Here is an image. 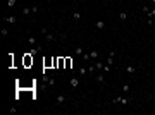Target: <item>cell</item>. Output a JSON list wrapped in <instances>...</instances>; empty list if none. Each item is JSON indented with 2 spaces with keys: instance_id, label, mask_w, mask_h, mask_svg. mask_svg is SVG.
I'll list each match as a JSON object with an SVG mask.
<instances>
[{
  "instance_id": "cell-7",
  "label": "cell",
  "mask_w": 155,
  "mask_h": 115,
  "mask_svg": "<svg viewBox=\"0 0 155 115\" xmlns=\"http://www.w3.org/2000/svg\"><path fill=\"white\" fill-rule=\"evenodd\" d=\"M45 38H47V41H55V40H57V36H55V34H52V33H47V34H45Z\"/></svg>"
},
{
  "instance_id": "cell-24",
  "label": "cell",
  "mask_w": 155,
  "mask_h": 115,
  "mask_svg": "<svg viewBox=\"0 0 155 115\" xmlns=\"http://www.w3.org/2000/svg\"><path fill=\"white\" fill-rule=\"evenodd\" d=\"M122 91L128 93V91H129V84H124V86H122Z\"/></svg>"
},
{
  "instance_id": "cell-9",
  "label": "cell",
  "mask_w": 155,
  "mask_h": 115,
  "mask_svg": "<svg viewBox=\"0 0 155 115\" xmlns=\"http://www.w3.org/2000/svg\"><path fill=\"white\" fill-rule=\"evenodd\" d=\"M103 65H105V64H102L100 60H96V62H95V67H96V70H103Z\"/></svg>"
},
{
  "instance_id": "cell-19",
  "label": "cell",
  "mask_w": 155,
  "mask_h": 115,
  "mask_svg": "<svg viewBox=\"0 0 155 115\" xmlns=\"http://www.w3.org/2000/svg\"><path fill=\"white\" fill-rule=\"evenodd\" d=\"M126 70H128L129 74H134V72H136V69H134L133 65H128V69H126Z\"/></svg>"
},
{
  "instance_id": "cell-14",
  "label": "cell",
  "mask_w": 155,
  "mask_h": 115,
  "mask_svg": "<svg viewBox=\"0 0 155 115\" xmlns=\"http://www.w3.org/2000/svg\"><path fill=\"white\" fill-rule=\"evenodd\" d=\"M72 19H74V21H79V19H81V14H79V12H72Z\"/></svg>"
},
{
  "instance_id": "cell-10",
  "label": "cell",
  "mask_w": 155,
  "mask_h": 115,
  "mask_svg": "<svg viewBox=\"0 0 155 115\" xmlns=\"http://www.w3.org/2000/svg\"><path fill=\"white\" fill-rule=\"evenodd\" d=\"M66 100H67V96H57V100H55V103H57V105H60V103H64Z\"/></svg>"
},
{
  "instance_id": "cell-5",
  "label": "cell",
  "mask_w": 155,
  "mask_h": 115,
  "mask_svg": "<svg viewBox=\"0 0 155 115\" xmlns=\"http://www.w3.org/2000/svg\"><path fill=\"white\" fill-rule=\"evenodd\" d=\"M40 52H42V46L38 45V46H33V48L29 50V55H33V57H34V55H38V53H40Z\"/></svg>"
},
{
  "instance_id": "cell-20",
  "label": "cell",
  "mask_w": 155,
  "mask_h": 115,
  "mask_svg": "<svg viewBox=\"0 0 155 115\" xmlns=\"http://www.w3.org/2000/svg\"><path fill=\"white\" fill-rule=\"evenodd\" d=\"M88 72H90V74H95V72H96V67H95V65H90V67H88Z\"/></svg>"
},
{
  "instance_id": "cell-15",
  "label": "cell",
  "mask_w": 155,
  "mask_h": 115,
  "mask_svg": "<svg viewBox=\"0 0 155 115\" xmlns=\"http://www.w3.org/2000/svg\"><path fill=\"white\" fill-rule=\"evenodd\" d=\"M31 12H33V10H31L29 7H23V14H24V15H29Z\"/></svg>"
},
{
  "instance_id": "cell-12",
  "label": "cell",
  "mask_w": 155,
  "mask_h": 115,
  "mask_svg": "<svg viewBox=\"0 0 155 115\" xmlns=\"http://www.w3.org/2000/svg\"><path fill=\"white\" fill-rule=\"evenodd\" d=\"M16 4H17V0H7V7H9V9H12Z\"/></svg>"
},
{
  "instance_id": "cell-13",
  "label": "cell",
  "mask_w": 155,
  "mask_h": 115,
  "mask_svg": "<svg viewBox=\"0 0 155 115\" xmlns=\"http://www.w3.org/2000/svg\"><path fill=\"white\" fill-rule=\"evenodd\" d=\"M119 19L121 21H126L128 19V12H119Z\"/></svg>"
},
{
  "instance_id": "cell-25",
  "label": "cell",
  "mask_w": 155,
  "mask_h": 115,
  "mask_svg": "<svg viewBox=\"0 0 155 115\" xmlns=\"http://www.w3.org/2000/svg\"><path fill=\"white\" fill-rule=\"evenodd\" d=\"M71 64H72V60H71V59H66V65L71 67Z\"/></svg>"
},
{
  "instance_id": "cell-17",
  "label": "cell",
  "mask_w": 155,
  "mask_h": 115,
  "mask_svg": "<svg viewBox=\"0 0 155 115\" xmlns=\"http://www.w3.org/2000/svg\"><path fill=\"white\" fill-rule=\"evenodd\" d=\"M74 53H76V55H83V53H85V50H83V46H78Z\"/></svg>"
},
{
  "instance_id": "cell-23",
  "label": "cell",
  "mask_w": 155,
  "mask_h": 115,
  "mask_svg": "<svg viewBox=\"0 0 155 115\" xmlns=\"http://www.w3.org/2000/svg\"><path fill=\"white\" fill-rule=\"evenodd\" d=\"M141 10H143V12H145V14H148V12H150V9H148V7H146V5H143V7H141Z\"/></svg>"
},
{
  "instance_id": "cell-21",
  "label": "cell",
  "mask_w": 155,
  "mask_h": 115,
  "mask_svg": "<svg viewBox=\"0 0 155 115\" xmlns=\"http://www.w3.org/2000/svg\"><path fill=\"white\" fill-rule=\"evenodd\" d=\"M83 60H85V62L90 60V53H83Z\"/></svg>"
},
{
  "instance_id": "cell-1",
  "label": "cell",
  "mask_w": 155,
  "mask_h": 115,
  "mask_svg": "<svg viewBox=\"0 0 155 115\" xmlns=\"http://www.w3.org/2000/svg\"><path fill=\"white\" fill-rule=\"evenodd\" d=\"M129 101H131V100H129V98H122V96H115V98H114V101H112V103H121V105H128V103H129Z\"/></svg>"
},
{
  "instance_id": "cell-18",
  "label": "cell",
  "mask_w": 155,
  "mask_h": 115,
  "mask_svg": "<svg viewBox=\"0 0 155 115\" xmlns=\"http://www.w3.org/2000/svg\"><path fill=\"white\" fill-rule=\"evenodd\" d=\"M28 43H29L31 46H34V45H36V40H34L33 36H29V38H28Z\"/></svg>"
},
{
  "instance_id": "cell-22",
  "label": "cell",
  "mask_w": 155,
  "mask_h": 115,
  "mask_svg": "<svg viewBox=\"0 0 155 115\" xmlns=\"http://www.w3.org/2000/svg\"><path fill=\"white\" fill-rule=\"evenodd\" d=\"M78 74H79V76H86V69H79V70H78Z\"/></svg>"
},
{
  "instance_id": "cell-2",
  "label": "cell",
  "mask_w": 155,
  "mask_h": 115,
  "mask_svg": "<svg viewBox=\"0 0 155 115\" xmlns=\"http://www.w3.org/2000/svg\"><path fill=\"white\" fill-rule=\"evenodd\" d=\"M95 79H96V83H100V84H105V83H107V79H105V72H102V70H100V74H96V77H95Z\"/></svg>"
},
{
  "instance_id": "cell-11",
  "label": "cell",
  "mask_w": 155,
  "mask_h": 115,
  "mask_svg": "<svg viewBox=\"0 0 155 115\" xmlns=\"http://www.w3.org/2000/svg\"><path fill=\"white\" fill-rule=\"evenodd\" d=\"M69 83H71V86H72V88H76L78 84H79V79H76V77H72V79H71Z\"/></svg>"
},
{
  "instance_id": "cell-26",
  "label": "cell",
  "mask_w": 155,
  "mask_h": 115,
  "mask_svg": "<svg viewBox=\"0 0 155 115\" xmlns=\"http://www.w3.org/2000/svg\"><path fill=\"white\" fill-rule=\"evenodd\" d=\"M72 2H78V0H72Z\"/></svg>"
},
{
  "instance_id": "cell-8",
  "label": "cell",
  "mask_w": 155,
  "mask_h": 115,
  "mask_svg": "<svg viewBox=\"0 0 155 115\" xmlns=\"http://www.w3.org/2000/svg\"><path fill=\"white\" fill-rule=\"evenodd\" d=\"M95 28H96V29H105V23H103V21H96V23H95Z\"/></svg>"
},
{
  "instance_id": "cell-3",
  "label": "cell",
  "mask_w": 155,
  "mask_h": 115,
  "mask_svg": "<svg viewBox=\"0 0 155 115\" xmlns=\"http://www.w3.org/2000/svg\"><path fill=\"white\" fill-rule=\"evenodd\" d=\"M43 79H45V83H47L50 88H53V86H55V79H53V77H48V76H45V74H43Z\"/></svg>"
},
{
  "instance_id": "cell-4",
  "label": "cell",
  "mask_w": 155,
  "mask_h": 115,
  "mask_svg": "<svg viewBox=\"0 0 155 115\" xmlns=\"http://www.w3.org/2000/svg\"><path fill=\"white\" fill-rule=\"evenodd\" d=\"M4 21L9 23V24H16L17 23V17L16 15H7V17H4Z\"/></svg>"
},
{
  "instance_id": "cell-16",
  "label": "cell",
  "mask_w": 155,
  "mask_h": 115,
  "mask_svg": "<svg viewBox=\"0 0 155 115\" xmlns=\"http://www.w3.org/2000/svg\"><path fill=\"white\" fill-rule=\"evenodd\" d=\"M146 15H148V19H153V17H155V7H153V9H150V12H148Z\"/></svg>"
},
{
  "instance_id": "cell-6",
  "label": "cell",
  "mask_w": 155,
  "mask_h": 115,
  "mask_svg": "<svg viewBox=\"0 0 155 115\" xmlns=\"http://www.w3.org/2000/svg\"><path fill=\"white\" fill-rule=\"evenodd\" d=\"M90 59H93V60H98V59H100V53L96 52V50H91V52H90Z\"/></svg>"
}]
</instances>
